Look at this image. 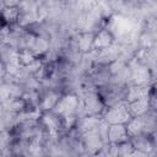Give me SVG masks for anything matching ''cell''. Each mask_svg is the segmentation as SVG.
<instances>
[{
    "label": "cell",
    "mask_w": 157,
    "mask_h": 157,
    "mask_svg": "<svg viewBox=\"0 0 157 157\" xmlns=\"http://www.w3.org/2000/svg\"><path fill=\"white\" fill-rule=\"evenodd\" d=\"M22 0H2L4 6H18Z\"/></svg>",
    "instance_id": "17"
},
{
    "label": "cell",
    "mask_w": 157,
    "mask_h": 157,
    "mask_svg": "<svg viewBox=\"0 0 157 157\" xmlns=\"http://www.w3.org/2000/svg\"><path fill=\"white\" fill-rule=\"evenodd\" d=\"M156 88V83L152 85H144V83H126L124 88L123 101L130 102L140 98H146L150 96L152 90Z\"/></svg>",
    "instance_id": "8"
},
{
    "label": "cell",
    "mask_w": 157,
    "mask_h": 157,
    "mask_svg": "<svg viewBox=\"0 0 157 157\" xmlns=\"http://www.w3.org/2000/svg\"><path fill=\"white\" fill-rule=\"evenodd\" d=\"M125 103H126V108L131 117H141V115L147 114L150 110H155L151 105L150 96L146 98H140V99H135V101H130Z\"/></svg>",
    "instance_id": "13"
},
{
    "label": "cell",
    "mask_w": 157,
    "mask_h": 157,
    "mask_svg": "<svg viewBox=\"0 0 157 157\" xmlns=\"http://www.w3.org/2000/svg\"><path fill=\"white\" fill-rule=\"evenodd\" d=\"M1 55H2V44L0 43V59H1Z\"/></svg>",
    "instance_id": "19"
},
{
    "label": "cell",
    "mask_w": 157,
    "mask_h": 157,
    "mask_svg": "<svg viewBox=\"0 0 157 157\" xmlns=\"http://www.w3.org/2000/svg\"><path fill=\"white\" fill-rule=\"evenodd\" d=\"M0 13L4 18V22L7 26H15L20 20V10L17 6H4L0 10Z\"/></svg>",
    "instance_id": "14"
},
{
    "label": "cell",
    "mask_w": 157,
    "mask_h": 157,
    "mask_svg": "<svg viewBox=\"0 0 157 157\" xmlns=\"http://www.w3.org/2000/svg\"><path fill=\"white\" fill-rule=\"evenodd\" d=\"M81 98V114L101 117L105 105L102 97L94 87H86L80 92Z\"/></svg>",
    "instance_id": "1"
},
{
    "label": "cell",
    "mask_w": 157,
    "mask_h": 157,
    "mask_svg": "<svg viewBox=\"0 0 157 157\" xmlns=\"http://www.w3.org/2000/svg\"><path fill=\"white\" fill-rule=\"evenodd\" d=\"M101 118L107 124H126L131 115L126 108V103L121 101L105 107Z\"/></svg>",
    "instance_id": "6"
},
{
    "label": "cell",
    "mask_w": 157,
    "mask_h": 157,
    "mask_svg": "<svg viewBox=\"0 0 157 157\" xmlns=\"http://www.w3.org/2000/svg\"><path fill=\"white\" fill-rule=\"evenodd\" d=\"M38 124L40 130L49 136H60L64 132L63 119L54 110H43L39 113Z\"/></svg>",
    "instance_id": "3"
},
{
    "label": "cell",
    "mask_w": 157,
    "mask_h": 157,
    "mask_svg": "<svg viewBox=\"0 0 157 157\" xmlns=\"http://www.w3.org/2000/svg\"><path fill=\"white\" fill-rule=\"evenodd\" d=\"M60 117L70 114H81V98L76 91H65L61 93L56 105L53 109Z\"/></svg>",
    "instance_id": "2"
},
{
    "label": "cell",
    "mask_w": 157,
    "mask_h": 157,
    "mask_svg": "<svg viewBox=\"0 0 157 157\" xmlns=\"http://www.w3.org/2000/svg\"><path fill=\"white\" fill-rule=\"evenodd\" d=\"M129 134L125 124H108L105 131V142L109 145H119L128 141Z\"/></svg>",
    "instance_id": "11"
},
{
    "label": "cell",
    "mask_w": 157,
    "mask_h": 157,
    "mask_svg": "<svg viewBox=\"0 0 157 157\" xmlns=\"http://www.w3.org/2000/svg\"><path fill=\"white\" fill-rule=\"evenodd\" d=\"M129 140L135 150V156H153L157 152L156 134L142 132L131 136Z\"/></svg>",
    "instance_id": "4"
},
{
    "label": "cell",
    "mask_w": 157,
    "mask_h": 157,
    "mask_svg": "<svg viewBox=\"0 0 157 157\" xmlns=\"http://www.w3.org/2000/svg\"><path fill=\"white\" fill-rule=\"evenodd\" d=\"M115 37L107 27H99L93 31V50H103L114 45Z\"/></svg>",
    "instance_id": "10"
},
{
    "label": "cell",
    "mask_w": 157,
    "mask_h": 157,
    "mask_svg": "<svg viewBox=\"0 0 157 157\" xmlns=\"http://www.w3.org/2000/svg\"><path fill=\"white\" fill-rule=\"evenodd\" d=\"M6 75H7V66L5 61L0 59V80H5Z\"/></svg>",
    "instance_id": "16"
},
{
    "label": "cell",
    "mask_w": 157,
    "mask_h": 157,
    "mask_svg": "<svg viewBox=\"0 0 157 157\" xmlns=\"http://www.w3.org/2000/svg\"><path fill=\"white\" fill-rule=\"evenodd\" d=\"M105 145L107 142L104 137L101 135L98 129L81 135V146L83 155H92V156L104 155Z\"/></svg>",
    "instance_id": "5"
},
{
    "label": "cell",
    "mask_w": 157,
    "mask_h": 157,
    "mask_svg": "<svg viewBox=\"0 0 157 157\" xmlns=\"http://www.w3.org/2000/svg\"><path fill=\"white\" fill-rule=\"evenodd\" d=\"M72 43L81 55L93 52V31H76L72 34Z\"/></svg>",
    "instance_id": "9"
},
{
    "label": "cell",
    "mask_w": 157,
    "mask_h": 157,
    "mask_svg": "<svg viewBox=\"0 0 157 157\" xmlns=\"http://www.w3.org/2000/svg\"><path fill=\"white\" fill-rule=\"evenodd\" d=\"M5 25H6V23L4 22V18H2V16H1V13H0V29H1V28H2Z\"/></svg>",
    "instance_id": "18"
},
{
    "label": "cell",
    "mask_w": 157,
    "mask_h": 157,
    "mask_svg": "<svg viewBox=\"0 0 157 157\" xmlns=\"http://www.w3.org/2000/svg\"><path fill=\"white\" fill-rule=\"evenodd\" d=\"M102 121V118L98 115H90V114H80L76 124H75V129L76 131L82 135L93 130H97L99 124Z\"/></svg>",
    "instance_id": "12"
},
{
    "label": "cell",
    "mask_w": 157,
    "mask_h": 157,
    "mask_svg": "<svg viewBox=\"0 0 157 157\" xmlns=\"http://www.w3.org/2000/svg\"><path fill=\"white\" fill-rule=\"evenodd\" d=\"M63 91L58 87L52 86H40L38 93V108L43 110H53L56 105Z\"/></svg>",
    "instance_id": "7"
},
{
    "label": "cell",
    "mask_w": 157,
    "mask_h": 157,
    "mask_svg": "<svg viewBox=\"0 0 157 157\" xmlns=\"http://www.w3.org/2000/svg\"><path fill=\"white\" fill-rule=\"evenodd\" d=\"M15 137L11 132V130L7 129H0V155H7Z\"/></svg>",
    "instance_id": "15"
}]
</instances>
